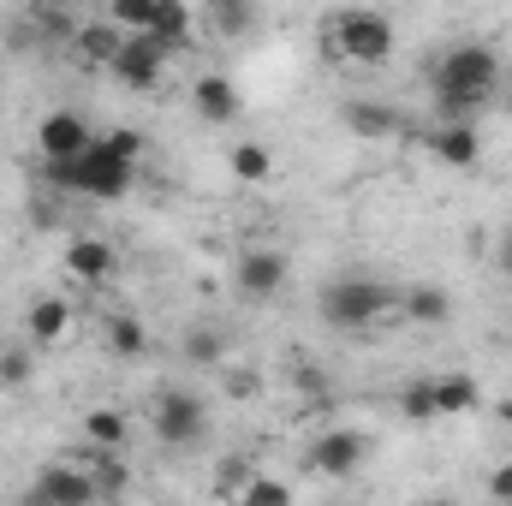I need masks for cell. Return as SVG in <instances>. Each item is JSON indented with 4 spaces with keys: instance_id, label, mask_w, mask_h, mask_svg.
I'll list each match as a JSON object with an SVG mask.
<instances>
[{
    "instance_id": "obj_28",
    "label": "cell",
    "mask_w": 512,
    "mask_h": 506,
    "mask_svg": "<svg viewBox=\"0 0 512 506\" xmlns=\"http://www.w3.org/2000/svg\"><path fill=\"white\" fill-rule=\"evenodd\" d=\"M256 477V465L251 459H221V471H215V489H221V495H233V501H239V495H245V483H251Z\"/></svg>"
},
{
    "instance_id": "obj_30",
    "label": "cell",
    "mask_w": 512,
    "mask_h": 506,
    "mask_svg": "<svg viewBox=\"0 0 512 506\" xmlns=\"http://www.w3.org/2000/svg\"><path fill=\"white\" fill-rule=\"evenodd\" d=\"M30 18H36V24H42V30H48L54 42H78V24H72V12H54V6H36Z\"/></svg>"
},
{
    "instance_id": "obj_5",
    "label": "cell",
    "mask_w": 512,
    "mask_h": 506,
    "mask_svg": "<svg viewBox=\"0 0 512 506\" xmlns=\"http://www.w3.org/2000/svg\"><path fill=\"white\" fill-rule=\"evenodd\" d=\"M203 399L197 393H185V387H167L161 399H155V435L167 441V447H191L197 435H203Z\"/></svg>"
},
{
    "instance_id": "obj_3",
    "label": "cell",
    "mask_w": 512,
    "mask_h": 506,
    "mask_svg": "<svg viewBox=\"0 0 512 506\" xmlns=\"http://www.w3.org/2000/svg\"><path fill=\"white\" fill-rule=\"evenodd\" d=\"M387 304H393V292L376 286V280H364V274H346V280L322 286V322L328 328H370Z\"/></svg>"
},
{
    "instance_id": "obj_2",
    "label": "cell",
    "mask_w": 512,
    "mask_h": 506,
    "mask_svg": "<svg viewBox=\"0 0 512 506\" xmlns=\"http://www.w3.org/2000/svg\"><path fill=\"white\" fill-rule=\"evenodd\" d=\"M131 179H137V167L114 161V155H102L96 143H90V155H78V161H60V167H48V185H60V191H84V197H102V203L126 197Z\"/></svg>"
},
{
    "instance_id": "obj_1",
    "label": "cell",
    "mask_w": 512,
    "mask_h": 506,
    "mask_svg": "<svg viewBox=\"0 0 512 506\" xmlns=\"http://www.w3.org/2000/svg\"><path fill=\"white\" fill-rule=\"evenodd\" d=\"M435 90L477 96L483 108L501 102V54L483 48V42H459V48H447V60L435 66Z\"/></svg>"
},
{
    "instance_id": "obj_14",
    "label": "cell",
    "mask_w": 512,
    "mask_h": 506,
    "mask_svg": "<svg viewBox=\"0 0 512 506\" xmlns=\"http://www.w3.org/2000/svg\"><path fill=\"white\" fill-rule=\"evenodd\" d=\"M66 274L84 280V286L108 280V274H114V245H108V239H72V245H66Z\"/></svg>"
},
{
    "instance_id": "obj_8",
    "label": "cell",
    "mask_w": 512,
    "mask_h": 506,
    "mask_svg": "<svg viewBox=\"0 0 512 506\" xmlns=\"http://www.w3.org/2000/svg\"><path fill=\"white\" fill-rule=\"evenodd\" d=\"M36 143H42V161H48V167H60V161L90 155V143H96V137H90V126H84L78 114H66V108H60V114H48V120L36 126Z\"/></svg>"
},
{
    "instance_id": "obj_21",
    "label": "cell",
    "mask_w": 512,
    "mask_h": 506,
    "mask_svg": "<svg viewBox=\"0 0 512 506\" xmlns=\"http://www.w3.org/2000/svg\"><path fill=\"white\" fill-rule=\"evenodd\" d=\"M227 167H233V179H245V185H262V179L274 173V161H268V149H262V143H233Z\"/></svg>"
},
{
    "instance_id": "obj_10",
    "label": "cell",
    "mask_w": 512,
    "mask_h": 506,
    "mask_svg": "<svg viewBox=\"0 0 512 506\" xmlns=\"http://www.w3.org/2000/svg\"><path fill=\"white\" fill-rule=\"evenodd\" d=\"M280 286H286V256L280 251H245L239 256V292L245 298H280Z\"/></svg>"
},
{
    "instance_id": "obj_4",
    "label": "cell",
    "mask_w": 512,
    "mask_h": 506,
    "mask_svg": "<svg viewBox=\"0 0 512 506\" xmlns=\"http://www.w3.org/2000/svg\"><path fill=\"white\" fill-rule=\"evenodd\" d=\"M334 48L358 66H382L393 54V18L387 12H370V6H352L334 18Z\"/></svg>"
},
{
    "instance_id": "obj_34",
    "label": "cell",
    "mask_w": 512,
    "mask_h": 506,
    "mask_svg": "<svg viewBox=\"0 0 512 506\" xmlns=\"http://www.w3.org/2000/svg\"><path fill=\"white\" fill-rule=\"evenodd\" d=\"M501 108H507V114H512V90H507V96H501Z\"/></svg>"
},
{
    "instance_id": "obj_29",
    "label": "cell",
    "mask_w": 512,
    "mask_h": 506,
    "mask_svg": "<svg viewBox=\"0 0 512 506\" xmlns=\"http://www.w3.org/2000/svg\"><path fill=\"white\" fill-rule=\"evenodd\" d=\"M36 376V358L30 352H0V387H24Z\"/></svg>"
},
{
    "instance_id": "obj_24",
    "label": "cell",
    "mask_w": 512,
    "mask_h": 506,
    "mask_svg": "<svg viewBox=\"0 0 512 506\" xmlns=\"http://www.w3.org/2000/svg\"><path fill=\"white\" fill-rule=\"evenodd\" d=\"M96 149H102V155H114V161H126V167H137V155H143V131L114 126L108 137H96Z\"/></svg>"
},
{
    "instance_id": "obj_7",
    "label": "cell",
    "mask_w": 512,
    "mask_h": 506,
    "mask_svg": "<svg viewBox=\"0 0 512 506\" xmlns=\"http://www.w3.org/2000/svg\"><path fill=\"white\" fill-rule=\"evenodd\" d=\"M364 453H370V441L358 429H322L310 447V471L316 477H352L364 465Z\"/></svg>"
},
{
    "instance_id": "obj_16",
    "label": "cell",
    "mask_w": 512,
    "mask_h": 506,
    "mask_svg": "<svg viewBox=\"0 0 512 506\" xmlns=\"http://www.w3.org/2000/svg\"><path fill=\"white\" fill-rule=\"evenodd\" d=\"M435 417H465V411H477L483 405V387L477 376H435Z\"/></svg>"
},
{
    "instance_id": "obj_35",
    "label": "cell",
    "mask_w": 512,
    "mask_h": 506,
    "mask_svg": "<svg viewBox=\"0 0 512 506\" xmlns=\"http://www.w3.org/2000/svg\"><path fill=\"white\" fill-rule=\"evenodd\" d=\"M507 268H512V233H507Z\"/></svg>"
},
{
    "instance_id": "obj_27",
    "label": "cell",
    "mask_w": 512,
    "mask_h": 506,
    "mask_svg": "<svg viewBox=\"0 0 512 506\" xmlns=\"http://www.w3.org/2000/svg\"><path fill=\"white\" fill-rule=\"evenodd\" d=\"M209 24L233 36V30H251L256 12H251V6H239V0H209Z\"/></svg>"
},
{
    "instance_id": "obj_26",
    "label": "cell",
    "mask_w": 512,
    "mask_h": 506,
    "mask_svg": "<svg viewBox=\"0 0 512 506\" xmlns=\"http://www.w3.org/2000/svg\"><path fill=\"white\" fill-rule=\"evenodd\" d=\"M149 18H155V0H114V12H108V24L114 30H149Z\"/></svg>"
},
{
    "instance_id": "obj_18",
    "label": "cell",
    "mask_w": 512,
    "mask_h": 506,
    "mask_svg": "<svg viewBox=\"0 0 512 506\" xmlns=\"http://www.w3.org/2000/svg\"><path fill=\"white\" fill-rule=\"evenodd\" d=\"M126 411H114V405H96V411H84V435H90V447H102V453H114L120 441H126Z\"/></svg>"
},
{
    "instance_id": "obj_23",
    "label": "cell",
    "mask_w": 512,
    "mask_h": 506,
    "mask_svg": "<svg viewBox=\"0 0 512 506\" xmlns=\"http://www.w3.org/2000/svg\"><path fill=\"white\" fill-rule=\"evenodd\" d=\"M239 506H292V489L280 477H262L256 471L251 483H245V495H239Z\"/></svg>"
},
{
    "instance_id": "obj_22",
    "label": "cell",
    "mask_w": 512,
    "mask_h": 506,
    "mask_svg": "<svg viewBox=\"0 0 512 506\" xmlns=\"http://www.w3.org/2000/svg\"><path fill=\"white\" fill-rule=\"evenodd\" d=\"M108 346H114L120 358H143V352H149V334H143L137 316H108Z\"/></svg>"
},
{
    "instance_id": "obj_9",
    "label": "cell",
    "mask_w": 512,
    "mask_h": 506,
    "mask_svg": "<svg viewBox=\"0 0 512 506\" xmlns=\"http://www.w3.org/2000/svg\"><path fill=\"white\" fill-rule=\"evenodd\" d=\"M161 72H167V54H161L149 36H126V48L114 54V78L131 84V90H155Z\"/></svg>"
},
{
    "instance_id": "obj_25",
    "label": "cell",
    "mask_w": 512,
    "mask_h": 506,
    "mask_svg": "<svg viewBox=\"0 0 512 506\" xmlns=\"http://www.w3.org/2000/svg\"><path fill=\"white\" fill-rule=\"evenodd\" d=\"M399 417H405V423H429V417H435V387H429V381H411V387L399 393Z\"/></svg>"
},
{
    "instance_id": "obj_17",
    "label": "cell",
    "mask_w": 512,
    "mask_h": 506,
    "mask_svg": "<svg viewBox=\"0 0 512 506\" xmlns=\"http://www.w3.org/2000/svg\"><path fill=\"white\" fill-rule=\"evenodd\" d=\"M435 155H441L447 167H477L483 137H477V126H441L435 131Z\"/></svg>"
},
{
    "instance_id": "obj_15",
    "label": "cell",
    "mask_w": 512,
    "mask_h": 506,
    "mask_svg": "<svg viewBox=\"0 0 512 506\" xmlns=\"http://www.w3.org/2000/svg\"><path fill=\"white\" fill-rule=\"evenodd\" d=\"M161 54H173V48H185V36H191V6H179V0H155V18H149V30H143Z\"/></svg>"
},
{
    "instance_id": "obj_20",
    "label": "cell",
    "mask_w": 512,
    "mask_h": 506,
    "mask_svg": "<svg viewBox=\"0 0 512 506\" xmlns=\"http://www.w3.org/2000/svg\"><path fill=\"white\" fill-rule=\"evenodd\" d=\"M346 126L358 131V137H399V114H387L376 102H352L346 108Z\"/></svg>"
},
{
    "instance_id": "obj_33",
    "label": "cell",
    "mask_w": 512,
    "mask_h": 506,
    "mask_svg": "<svg viewBox=\"0 0 512 506\" xmlns=\"http://www.w3.org/2000/svg\"><path fill=\"white\" fill-rule=\"evenodd\" d=\"M495 417H501V423L512 429V399H501V405H495Z\"/></svg>"
},
{
    "instance_id": "obj_12",
    "label": "cell",
    "mask_w": 512,
    "mask_h": 506,
    "mask_svg": "<svg viewBox=\"0 0 512 506\" xmlns=\"http://www.w3.org/2000/svg\"><path fill=\"white\" fill-rule=\"evenodd\" d=\"M24 334H30V346H60L72 334V304L66 298H36L30 316H24Z\"/></svg>"
},
{
    "instance_id": "obj_13",
    "label": "cell",
    "mask_w": 512,
    "mask_h": 506,
    "mask_svg": "<svg viewBox=\"0 0 512 506\" xmlns=\"http://www.w3.org/2000/svg\"><path fill=\"white\" fill-rule=\"evenodd\" d=\"M399 316L405 322H417V328H441L447 316H453V298H447V286H405V298H399Z\"/></svg>"
},
{
    "instance_id": "obj_19",
    "label": "cell",
    "mask_w": 512,
    "mask_h": 506,
    "mask_svg": "<svg viewBox=\"0 0 512 506\" xmlns=\"http://www.w3.org/2000/svg\"><path fill=\"white\" fill-rule=\"evenodd\" d=\"M78 48H84V60H96V66H114V54L126 48V36H120L114 24H78Z\"/></svg>"
},
{
    "instance_id": "obj_32",
    "label": "cell",
    "mask_w": 512,
    "mask_h": 506,
    "mask_svg": "<svg viewBox=\"0 0 512 506\" xmlns=\"http://www.w3.org/2000/svg\"><path fill=\"white\" fill-rule=\"evenodd\" d=\"M489 495L501 506H512V465H495V477H489Z\"/></svg>"
},
{
    "instance_id": "obj_11",
    "label": "cell",
    "mask_w": 512,
    "mask_h": 506,
    "mask_svg": "<svg viewBox=\"0 0 512 506\" xmlns=\"http://www.w3.org/2000/svg\"><path fill=\"white\" fill-rule=\"evenodd\" d=\"M191 96H197V114H203L209 126H233V120H239V108H245V102H239V90H233V78H221V72L197 78V90H191Z\"/></svg>"
},
{
    "instance_id": "obj_6",
    "label": "cell",
    "mask_w": 512,
    "mask_h": 506,
    "mask_svg": "<svg viewBox=\"0 0 512 506\" xmlns=\"http://www.w3.org/2000/svg\"><path fill=\"white\" fill-rule=\"evenodd\" d=\"M96 501H102V489H96V477L78 471V465H54V471H42L36 489L24 495V506H96Z\"/></svg>"
},
{
    "instance_id": "obj_31",
    "label": "cell",
    "mask_w": 512,
    "mask_h": 506,
    "mask_svg": "<svg viewBox=\"0 0 512 506\" xmlns=\"http://www.w3.org/2000/svg\"><path fill=\"white\" fill-rule=\"evenodd\" d=\"M185 358H191V364H221V334H209V328H191V340H185Z\"/></svg>"
}]
</instances>
